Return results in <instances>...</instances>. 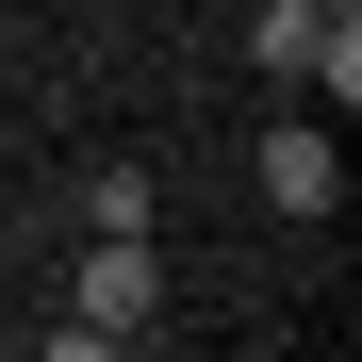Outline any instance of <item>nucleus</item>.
Here are the masks:
<instances>
[{"mask_svg":"<svg viewBox=\"0 0 362 362\" xmlns=\"http://www.w3.org/2000/svg\"><path fill=\"white\" fill-rule=\"evenodd\" d=\"M165 313V264H148V230H99L83 247V280H66V346H132Z\"/></svg>","mask_w":362,"mask_h":362,"instance_id":"f257e3e1","label":"nucleus"},{"mask_svg":"<svg viewBox=\"0 0 362 362\" xmlns=\"http://www.w3.org/2000/svg\"><path fill=\"white\" fill-rule=\"evenodd\" d=\"M247 66H280V83H362V17H313V0H264L247 17Z\"/></svg>","mask_w":362,"mask_h":362,"instance_id":"f03ea898","label":"nucleus"},{"mask_svg":"<svg viewBox=\"0 0 362 362\" xmlns=\"http://www.w3.org/2000/svg\"><path fill=\"white\" fill-rule=\"evenodd\" d=\"M264 198H280V214H329V198H346V148L313 132V115H280V132H264Z\"/></svg>","mask_w":362,"mask_h":362,"instance_id":"7ed1b4c3","label":"nucleus"},{"mask_svg":"<svg viewBox=\"0 0 362 362\" xmlns=\"http://www.w3.org/2000/svg\"><path fill=\"white\" fill-rule=\"evenodd\" d=\"M83 230H148V165H99L83 181Z\"/></svg>","mask_w":362,"mask_h":362,"instance_id":"20e7f679","label":"nucleus"},{"mask_svg":"<svg viewBox=\"0 0 362 362\" xmlns=\"http://www.w3.org/2000/svg\"><path fill=\"white\" fill-rule=\"evenodd\" d=\"M313 17H362V0H313Z\"/></svg>","mask_w":362,"mask_h":362,"instance_id":"39448f33","label":"nucleus"}]
</instances>
